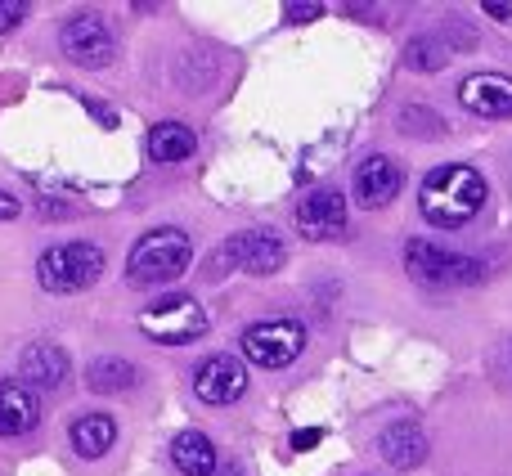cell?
<instances>
[{"label":"cell","instance_id":"cell-21","mask_svg":"<svg viewBox=\"0 0 512 476\" xmlns=\"http://www.w3.org/2000/svg\"><path fill=\"white\" fill-rule=\"evenodd\" d=\"M400 131H409V135H441L445 131V122H436L432 117V108H405L400 113Z\"/></svg>","mask_w":512,"mask_h":476},{"label":"cell","instance_id":"cell-1","mask_svg":"<svg viewBox=\"0 0 512 476\" xmlns=\"http://www.w3.org/2000/svg\"><path fill=\"white\" fill-rule=\"evenodd\" d=\"M490 189L486 176L468 162H450V167L427 171L423 189H418V212L436 225V230H463L468 221H477L486 207Z\"/></svg>","mask_w":512,"mask_h":476},{"label":"cell","instance_id":"cell-7","mask_svg":"<svg viewBox=\"0 0 512 476\" xmlns=\"http://www.w3.org/2000/svg\"><path fill=\"white\" fill-rule=\"evenodd\" d=\"M59 41H63V54H68L72 63H81V68H104V63H113V54H117L113 27H108L99 14L68 18Z\"/></svg>","mask_w":512,"mask_h":476},{"label":"cell","instance_id":"cell-23","mask_svg":"<svg viewBox=\"0 0 512 476\" xmlns=\"http://www.w3.org/2000/svg\"><path fill=\"white\" fill-rule=\"evenodd\" d=\"M283 14H288V23H306V18H319V5L315 0H306V5H288Z\"/></svg>","mask_w":512,"mask_h":476},{"label":"cell","instance_id":"cell-19","mask_svg":"<svg viewBox=\"0 0 512 476\" xmlns=\"http://www.w3.org/2000/svg\"><path fill=\"white\" fill-rule=\"evenodd\" d=\"M86 382L99 396H117V391H131L135 382H140V373H135V364L122 360V355H104V360H95L86 369Z\"/></svg>","mask_w":512,"mask_h":476},{"label":"cell","instance_id":"cell-26","mask_svg":"<svg viewBox=\"0 0 512 476\" xmlns=\"http://www.w3.org/2000/svg\"><path fill=\"white\" fill-rule=\"evenodd\" d=\"M486 9H490V14H495V18H508V5H504V0H490Z\"/></svg>","mask_w":512,"mask_h":476},{"label":"cell","instance_id":"cell-6","mask_svg":"<svg viewBox=\"0 0 512 476\" xmlns=\"http://www.w3.org/2000/svg\"><path fill=\"white\" fill-rule=\"evenodd\" d=\"M306 351V328L297 319H261V324L243 328V355L261 369H288Z\"/></svg>","mask_w":512,"mask_h":476},{"label":"cell","instance_id":"cell-20","mask_svg":"<svg viewBox=\"0 0 512 476\" xmlns=\"http://www.w3.org/2000/svg\"><path fill=\"white\" fill-rule=\"evenodd\" d=\"M450 45L441 41V36H418V41H409V50H405V63L414 72H436V68H445L450 63Z\"/></svg>","mask_w":512,"mask_h":476},{"label":"cell","instance_id":"cell-22","mask_svg":"<svg viewBox=\"0 0 512 476\" xmlns=\"http://www.w3.org/2000/svg\"><path fill=\"white\" fill-rule=\"evenodd\" d=\"M23 18H27V0H0V36L14 32Z\"/></svg>","mask_w":512,"mask_h":476},{"label":"cell","instance_id":"cell-11","mask_svg":"<svg viewBox=\"0 0 512 476\" xmlns=\"http://www.w3.org/2000/svg\"><path fill=\"white\" fill-rule=\"evenodd\" d=\"M400 185H405V176H400V167L387 158V153H373V158H364L360 167H355V176H351L355 203L369 207V212L387 207L391 198L400 194Z\"/></svg>","mask_w":512,"mask_h":476},{"label":"cell","instance_id":"cell-8","mask_svg":"<svg viewBox=\"0 0 512 476\" xmlns=\"http://www.w3.org/2000/svg\"><path fill=\"white\" fill-rule=\"evenodd\" d=\"M297 230H301V238H310V243L342 238L346 234V198H342V189H333V185L310 189V194L297 203Z\"/></svg>","mask_w":512,"mask_h":476},{"label":"cell","instance_id":"cell-9","mask_svg":"<svg viewBox=\"0 0 512 476\" xmlns=\"http://www.w3.org/2000/svg\"><path fill=\"white\" fill-rule=\"evenodd\" d=\"M283 256H288V247L274 230H243L221 247V265H239L248 274H274Z\"/></svg>","mask_w":512,"mask_h":476},{"label":"cell","instance_id":"cell-12","mask_svg":"<svg viewBox=\"0 0 512 476\" xmlns=\"http://www.w3.org/2000/svg\"><path fill=\"white\" fill-rule=\"evenodd\" d=\"M459 104L481 117H512V77H504V72H472L459 86Z\"/></svg>","mask_w":512,"mask_h":476},{"label":"cell","instance_id":"cell-14","mask_svg":"<svg viewBox=\"0 0 512 476\" xmlns=\"http://www.w3.org/2000/svg\"><path fill=\"white\" fill-rule=\"evenodd\" d=\"M18 373L32 382V391H54L63 378H68V355L54 342H32L18 355Z\"/></svg>","mask_w":512,"mask_h":476},{"label":"cell","instance_id":"cell-13","mask_svg":"<svg viewBox=\"0 0 512 476\" xmlns=\"http://www.w3.org/2000/svg\"><path fill=\"white\" fill-rule=\"evenodd\" d=\"M36 423H41V400H36V391L23 387V382H0V436L18 441V436L36 432Z\"/></svg>","mask_w":512,"mask_h":476},{"label":"cell","instance_id":"cell-5","mask_svg":"<svg viewBox=\"0 0 512 476\" xmlns=\"http://www.w3.org/2000/svg\"><path fill=\"white\" fill-rule=\"evenodd\" d=\"M140 328L149 342H162V346H189L207 333V310L198 306L194 297H162L153 306L140 310Z\"/></svg>","mask_w":512,"mask_h":476},{"label":"cell","instance_id":"cell-17","mask_svg":"<svg viewBox=\"0 0 512 476\" xmlns=\"http://www.w3.org/2000/svg\"><path fill=\"white\" fill-rule=\"evenodd\" d=\"M171 463L185 476H212L216 472V445L203 432H180L171 441Z\"/></svg>","mask_w":512,"mask_h":476},{"label":"cell","instance_id":"cell-4","mask_svg":"<svg viewBox=\"0 0 512 476\" xmlns=\"http://www.w3.org/2000/svg\"><path fill=\"white\" fill-rule=\"evenodd\" d=\"M99 274H104V252L95 243H59L36 261V279L54 297L86 292L90 283H99Z\"/></svg>","mask_w":512,"mask_h":476},{"label":"cell","instance_id":"cell-16","mask_svg":"<svg viewBox=\"0 0 512 476\" xmlns=\"http://www.w3.org/2000/svg\"><path fill=\"white\" fill-rule=\"evenodd\" d=\"M68 436H72V450H77L81 459H104L117 441V423L108 414H81Z\"/></svg>","mask_w":512,"mask_h":476},{"label":"cell","instance_id":"cell-18","mask_svg":"<svg viewBox=\"0 0 512 476\" xmlns=\"http://www.w3.org/2000/svg\"><path fill=\"white\" fill-rule=\"evenodd\" d=\"M194 149H198L194 131L180 122H158L149 131V158L153 162H185V158H194Z\"/></svg>","mask_w":512,"mask_h":476},{"label":"cell","instance_id":"cell-25","mask_svg":"<svg viewBox=\"0 0 512 476\" xmlns=\"http://www.w3.org/2000/svg\"><path fill=\"white\" fill-rule=\"evenodd\" d=\"M18 212H23V207H18V198H14V194H5V189H0V221H14Z\"/></svg>","mask_w":512,"mask_h":476},{"label":"cell","instance_id":"cell-15","mask_svg":"<svg viewBox=\"0 0 512 476\" xmlns=\"http://www.w3.org/2000/svg\"><path fill=\"white\" fill-rule=\"evenodd\" d=\"M378 450L382 459L391 463V468H418V463L427 459V436L418 423H409V418H400V423H391L387 432L378 436Z\"/></svg>","mask_w":512,"mask_h":476},{"label":"cell","instance_id":"cell-24","mask_svg":"<svg viewBox=\"0 0 512 476\" xmlns=\"http://www.w3.org/2000/svg\"><path fill=\"white\" fill-rule=\"evenodd\" d=\"M319 436H324V432H319V427H306V432H297V436H292V450H315V445H319Z\"/></svg>","mask_w":512,"mask_h":476},{"label":"cell","instance_id":"cell-10","mask_svg":"<svg viewBox=\"0 0 512 476\" xmlns=\"http://www.w3.org/2000/svg\"><path fill=\"white\" fill-rule=\"evenodd\" d=\"M194 391L203 405H234V400L248 391V369H243L234 355H212V360L198 364Z\"/></svg>","mask_w":512,"mask_h":476},{"label":"cell","instance_id":"cell-2","mask_svg":"<svg viewBox=\"0 0 512 476\" xmlns=\"http://www.w3.org/2000/svg\"><path fill=\"white\" fill-rule=\"evenodd\" d=\"M194 261V243H189L185 230H149L144 238H135L131 256H126V279L140 283V288H158V283H171L189 270Z\"/></svg>","mask_w":512,"mask_h":476},{"label":"cell","instance_id":"cell-3","mask_svg":"<svg viewBox=\"0 0 512 476\" xmlns=\"http://www.w3.org/2000/svg\"><path fill=\"white\" fill-rule=\"evenodd\" d=\"M405 270L409 279H418L423 288H436V292H450V288H468L477 283L481 274V261L463 252H450V247H436L427 238H409L405 243Z\"/></svg>","mask_w":512,"mask_h":476}]
</instances>
